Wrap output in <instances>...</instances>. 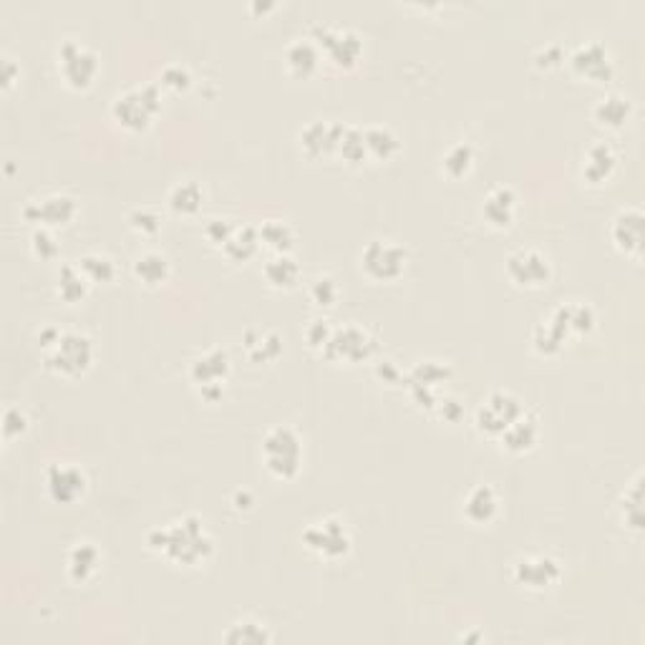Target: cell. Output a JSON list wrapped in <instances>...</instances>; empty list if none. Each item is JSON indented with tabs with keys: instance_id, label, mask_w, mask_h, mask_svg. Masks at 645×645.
<instances>
[{
	"instance_id": "cell-44",
	"label": "cell",
	"mask_w": 645,
	"mask_h": 645,
	"mask_svg": "<svg viewBox=\"0 0 645 645\" xmlns=\"http://www.w3.org/2000/svg\"><path fill=\"white\" fill-rule=\"evenodd\" d=\"M157 84L162 86V89L172 91V94H182V91H187L189 86H192V71H189V66H184V63L172 61L159 71Z\"/></svg>"
},
{
	"instance_id": "cell-51",
	"label": "cell",
	"mask_w": 645,
	"mask_h": 645,
	"mask_svg": "<svg viewBox=\"0 0 645 645\" xmlns=\"http://www.w3.org/2000/svg\"><path fill=\"white\" fill-rule=\"evenodd\" d=\"M18 76H21V66H18L16 58L8 56V53H0V89L11 91Z\"/></svg>"
},
{
	"instance_id": "cell-22",
	"label": "cell",
	"mask_w": 645,
	"mask_h": 645,
	"mask_svg": "<svg viewBox=\"0 0 645 645\" xmlns=\"http://www.w3.org/2000/svg\"><path fill=\"white\" fill-rule=\"evenodd\" d=\"M497 441L509 454H525V451L535 449V444L540 441V416L525 409L499 434Z\"/></svg>"
},
{
	"instance_id": "cell-21",
	"label": "cell",
	"mask_w": 645,
	"mask_h": 645,
	"mask_svg": "<svg viewBox=\"0 0 645 645\" xmlns=\"http://www.w3.org/2000/svg\"><path fill=\"white\" fill-rule=\"evenodd\" d=\"M618 162V149H615L608 139H598V142H593L585 149L580 172H583L585 182L593 184V187H600V184H605L613 177L615 169H618Z\"/></svg>"
},
{
	"instance_id": "cell-15",
	"label": "cell",
	"mask_w": 645,
	"mask_h": 645,
	"mask_svg": "<svg viewBox=\"0 0 645 645\" xmlns=\"http://www.w3.org/2000/svg\"><path fill=\"white\" fill-rule=\"evenodd\" d=\"M23 220L31 227H48V230H58L74 222L79 215V202L69 192H46V195L31 197L21 210Z\"/></svg>"
},
{
	"instance_id": "cell-30",
	"label": "cell",
	"mask_w": 645,
	"mask_h": 645,
	"mask_svg": "<svg viewBox=\"0 0 645 645\" xmlns=\"http://www.w3.org/2000/svg\"><path fill=\"white\" fill-rule=\"evenodd\" d=\"M205 205V189L197 179H179L169 187L167 207L179 217H195Z\"/></svg>"
},
{
	"instance_id": "cell-35",
	"label": "cell",
	"mask_w": 645,
	"mask_h": 645,
	"mask_svg": "<svg viewBox=\"0 0 645 645\" xmlns=\"http://www.w3.org/2000/svg\"><path fill=\"white\" fill-rule=\"evenodd\" d=\"M222 640L230 645H268L273 643V633L263 620L240 618L230 623V628L222 633Z\"/></svg>"
},
{
	"instance_id": "cell-43",
	"label": "cell",
	"mask_w": 645,
	"mask_h": 645,
	"mask_svg": "<svg viewBox=\"0 0 645 645\" xmlns=\"http://www.w3.org/2000/svg\"><path fill=\"white\" fill-rule=\"evenodd\" d=\"M126 225H129L132 232H137L139 237H154L162 230V215L154 207H134L126 215Z\"/></svg>"
},
{
	"instance_id": "cell-48",
	"label": "cell",
	"mask_w": 645,
	"mask_h": 645,
	"mask_svg": "<svg viewBox=\"0 0 645 645\" xmlns=\"http://www.w3.org/2000/svg\"><path fill=\"white\" fill-rule=\"evenodd\" d=\"M431 414H434L436 419L446 421V424H457V421H462V416H464V404L459 396L441 391L439 401H436V406Z\"/></svg>"
},
{
	"instance_id": "cell-28",
	"label": "cell",
	"mask_w": 645,
	"mask_h": 645,
	"mask_svg": "<svg viewBox=\"0 0 645 645\" xmlns=\"http://www.w3.org/2000/svg\"><path fill=\"white\" fill-rule=\"evenodd\" d=\"M132 275L147 288H159L172 275V260L162 250H142L134 255Z\"/></svg>"
},
{
	"instance_id": "cell-42",
	"label": "cell",
	"mask_w": 645,
	"mask_h": 645,
	"mask_svg": "<svg viewBox=\"0 0 645 645\" xmlns=\"http://www.w3.org/2000/svg\"><path fill=\"white\" fill-rule=\"evenodd\" d=\"M308 298L315 308L328 310V308H333L338 300H341V285H338V280L333 278V275L320 273V275H315V278H310Z\"/></svg>"
},
{
	"instance_id": "cell-26",
	"label": "cell",
	"mask_w": 645,
	"mask_h": 645,
	"mask_svg": "<svg viewBox=\"0 0 645 645\" xmlns=\"http://www.w3.org/2000/svg\"><path fill=\"white\" fill-rule=\"evenodd\" d=\"M240 346L252 363H273L283 356V336L275 328L250 326L242 333Z\"/></svg>"
},
{
	"instance_id": "cell-52",
	"label": "cell",
	"mask_w": 645,
	"mask_h": 645,
	"mask_svg": "<svg viewBox=\"0 0 645 645\" xmlns=\"http://www.w3.org/2000/svg\"><path fill=\"white\" fill-rule=\"evenodd\" d=\"M562 58H565V53H562L560 43H547V46H542L540 51L535 53V63L540 66V69H550V66H557Z\"/></svg>"
},
{
	"instance_id": "cell-11",
	"label": "cell",
	"mask_w": 645,
	"mask_h": 645,
	"mask_svg": "<svg viewBox=\"0 0 645 645\" xmlns=\"http://www.w3.org/2000/svg\"><path fill=\"white\" fill-rule=\"evenodd\" d=\"M56 61L63 84L76 91L89 89L96 76H99V56H96V51L76 41V38H66V41L58 43Z\"/></svg>"
},
{
	"instance_id": "cell-7",
	"label": "cell",
	"mask_w": 645,
	"mask_h": 645,
	"mask_svg": "<svg viewBox=\"0 0 645 645\" xmlns=\"http://www.w3.org/2000/svg\"><path fill=\"white\" fill-rule=\"evenodd\" d=\"M454 376V368L446 361H436V358H424V361H416L409 371L404 373V386L409 391L411 401H414L419 409L434 411L436 401H439L441 391H444V383Z\"/></svg>"
},
{
	"instance_id": "cell-32",
	"label": "cell",
	"mask_w": 645,
	"mask_h": 645,
	"mask_svg": "<svg viewBox=\"0 0 645 645\" xmlns=\"http://www.w3.org/2000/svg\"><path fill=\"white\" fill-rule=\"evenodd\" d=\"M618 512L628 530H633L635 535L643 532V472L625 484V492L618 499Z\"/></svg>"
},
{
	"instance_id": "cell-4",
	"label": "cell",
	"mask_w": 645,
	"mask_h": 645,
	"mask_svg": "<svg viewBox=\"0 0 645 645\" xmlns=\"http://www.w3.org/2000/svg\"><path fill=\"white\" fill-rule=\"evenodd\" d=\"M96 356L94 338L84 331H76V328H69L56 336V341L51 346L43 348V366L48 371L58 373V376L76 378L84 376L91 368Z\"/></svg>"
},
{
	"instance_id": "cell-34",
	"label": "cell",
	"mask_w": 645,
	"mask_h": 645,
	"mask_svg": "<svg viewBox=\"0 0 645 645\" xmlns=\"http://www.w3.org/2000/svg\"><path fill=\"white\" fill-rule=\"evenodd\" d=\"M260 232H257V227L252 225H237L235 232L230 235V240L222 245V252H225V257L230 260V263H247V260H252V257L257 255V250H260Z\"/></svg>"
},
{
	"instance_id": "cell-24",
	"label": "cell",
	"mask_w": 645,
	"mask_h": 645,
	"mask_svg": "<svg viewBox=\"0 0 645 645\" xmlns=\"http://www.w3.org/2000/svg\"><path fill=\"white\" fill-rule=\"evenodd\" d=\"M517 192L507 184H497L484 195L482 200V217L494 230H507L517 217Z\"/></svg>"
},
{
	"instance_id": "cell-13",
	"label": "cell",
	"mask_w": 645,
	"mask_h": 645,
	"mask_svg": "<svg viewBox=\"0 0 645 645\" xmlns=\"http://www.w3.org/2000/svg\"><path fill=\"white\" fill-rule=\"evenodd\" d=\"M504 273L509 283L525 290L545 288L552 280V260L545 250L535 245L517 247L504 260Z\"/></svg>"
},
{
	"instance_id": "cell-9",
	"label": "cell",
	"mask_w": 645,
	"mask_h": 645,
	"mask_svg": "<svg viewBox=\"0 0 645 645\" xmlns=\"http://www.w3.org/2000/svg\"><path fill=\"white\" fill-rule=\"evenodd\" d=\"M525 401L507 389H494L482 399V404L474 411V429L487 439H499L504 429L512 424L517 416L525 411Z\"/></svg>"
},
{
	"instance_id": "cell-29",
	"label": "cell",
	"mask_w": 645,
	"mask_h": 645,
	"mask_svg": "<svg viewBox=\"0 0 645 645\" xmlns=\"http://www.w3.org/2000/svg\"><path fill=\"white\" fill-rule=\"evenodd\" d=\"M320 58H323V53L315 46L313 38H293V41L285 46V66H288L290 74L298 76V79L313 76L320 66Z\"/></svg>"
},
{
	"instance_id": "cell-12",
	"label": "cell",
	"mask_w": 645,
	"mask_h": 645,
	"mask_svg": "<svg viewBox=\"0 0 645 645\" xmlns=\"http://www.w3.org/2000/svg\"><path fill=\"white\" fill-rule=\"evenodd\" d=\"M310 38L320 48L323 56L338 69H353L363 56V38L353 28L328 26V23H313Z\"/></svg>"
},
{
	"instance_id": "cell-37",
	"label": "cell",
	"mask_w": 645,
	"mask_h": 645,
	"mask_svg": "<svg viewBox=\"0 0 645 645\" xmlns=\"http://www.w3.org/2000/svg\"><path fill=\"white\" fill-rule=\"evenodd\" d=\"M91 283L76 263H63L56 273V293L63 303H81L89 295Z\"/></svg>"
},
{
	"instance_id": "cell-2",
	"label": "cell",
	"mask_w": 645,
	"mask_h": 645,
	"mask_svg": "<svg viewBox=\"0 0 645 645\" xmlns=\"http://www.w3.org/2000/svg\"><path fill=\"white\" fill-rule=\"evenodd\" d=\"M111 119L126 129V132H147L152 126L154 116L162 111V86L157 81H149V84L132 86V89L119 91V94L111 99Z\"/></svg>"
},
{
	"instance_id": "cell-38",
	"label": "cell",
	"mask_w": 645,
	"mask_h": 645,
	"mask_svg": "<svg viewBox=\"0 0 645 645\" xmlns=\"http://www.w3.org/2000/svg\"><path fill=\"white\" fill-rule=\"evenodd\" d=\"M474 162H477V152H474L472 144L454 142L441 154V172L449 179H462L472 172Z\"/></svg>"
},
{
	"instance_id": "cell-25",
	"label": "cell",
	"mask_w": 645,
	"mask_h": 645,
	"mask_svg": "<svg viewBox=\"0 0 645 645\" xmlns=\"http://www.w3.org/2000/svg\"><path fill=\"white\" fill-rule=\"evenodd\" d=\"M101 562H104V555H101L99 545L91 540H79L66 552V575H69L74 583L84 585L99 575Z\"/></svg>"
},
{
	"instance_id": "cell-17",
	"label": "cell",
	"mask_w": 645,
	"mask_h": 645,
	"mask_svg": "<svg viewBox=\"0 0 645 645\" xmlns=\"http://www.w3.org/2000/svg\"><path fill=\"white\" fill-rule=\"evenodd\" d=\"M43 484H46V492L53 502L71 504L84 497L86 489H89V477L79 464L53 462L46 467Z\"/></svg>"
},
{
	"instance_id": "cell-41",
	"label": "cell",
	"mask_w": 645,
	"mask_h": 645,
	"mask_svg": "<svg viewBox=\"0 0 645 645\" xmlns=\"http://www.w3.org/2000/svg\"><path fill=\"white\" fill-rule=\"evenodd\" d=\"M336 154L343 159V162L353 164V167H358V164L366 162L368 152H366V142H363L361 126L343 124V134H341V139H338Z\"/></svg>"
},
{
	"instance_id": "cell-53",
	"label": "cell",
	"mask_w": 645,
	"mask_h": 645,
	"mask_svg": "<svg viewBox=\"0 0 645 645\" xmlns=\"http://www.w3.org/2000/svg\"><path fill=\"white\" fill-rule=\"evenodd\" d=\"M273 8H275V0H250L247 11H250L252 16H268Z\"/></svg>"
},
{
	"instance_id": "cell-45",
	"label": "cell",
	"mask_w": 645,
	"mask_h": 645,
	"mask_svg": "<svg viewBox=\"0 0 645 645\" xmlns=\"http://www.w3.org/2000/svg\"><path fill=\"white\" fill-rule=\"evenodd\" d=\"M333 328L336 326L328 318H310L303 328V338L308 343V348H313V351H318L323 356V351H326L328 341L333 336Z\"/></svg>"
},
{
	"instance_id": "cell-6",
	"label": "cell",
	"mask_w": 645,
	"mask_h": 645,
	"mask_svg": "<svg viewBox=\"0 0 645 645\" xmlns=\"http://www.w3.org/2000/svg\"><path fill=\"white\" fill-rule=\"evenodd\" d=\"M409 268V250L389 237H376L361 250V270L373 283H394Z\"/></svg>"
},
{
	"instance_id": "cell-36",
	"label": "cell",
	"mask_w": 645,
	"mask_h": 645,
	"mask_svg": "<svg viewBox=\"0 0 645 645\" xmlns=\"http://www.w3.org/2000/svg\"><path fill=\"white\" fill-rule=\"evenodd\" d=\"M530 343H532V351L550 358V356H557V353H560L570 341H567V336L562 333V328L557 326L555 320H552L550 315H545V318L537 320L535 328H532Z\"/></svg>"
},
{
	"instance_id": "cell-50",
	"label": "cell",
	"mask_w": 645,
	"mask_h": 645,
	"mask_svg": "<svg viewBox=\"0 0 645 645\" xmlns=\"http://www.w3.org/2000/svg\"><path fill=\"white\" fill-rule=\"evenodd\" d=\"M404 373L406 371H401L399 363L391 361V358H378L376 366H373V376L381 383H386V386H399V383H404Z\"/></svg>"
},
{
	"instance_id": "cell-18",
	"label": "cell",
	"mask_w": 645,
	"mask_h": 645,
	"mask_svg": "<svg viewBox=\"0 0 645 645\" xmlns=\"http://www.w3.org/2000/svg\"><path fill=\"white\" fill-rule=\"evenodd\" d=\"M643 225L645 215L640 207H623V210L615 212L613 222H610V240H613L615 250L640 260V255H643Z\"/></svg>"
},
{
	"instance_id": "cell-31",
	"label": "cell",
	"mask_w": 645,
	"mask_h": 645,
	"mask_svg": "<svg viewBox=\"0 0 645 645\" xmlns=\"http://www.w3.org/2000/svg\"><path fill=\"white\" fill-rule=\"evenodd\" d=\"M263 278L270 288L290 290L300 280V263L293 252H273L263 265Z\"/></svg>"
},
{
	"instance_id": "cell-10",
	"label": "cell",
	"mask_w": 645,
	"mask_h": 645,
	"mask_svg": "<svg viewBox=\"0 0 645 645\" xmlns=\"http://www.w3.org/2000/svg\"><path fill=\"white\" fill-rule=\"evenodd\" d=\"M378 341L366 326L358 323H346V326L333 328V336L328 341L323 358L333 363H348V366H358L376 356Z\"/></svg>"
},
{
	"instance_id": "cell-27",
	"label": "cell",
	"mask_w": 645,
	"mask_h": 645,
	"mask_svg": "<svg viewBox=\"0 0 645 645\" xmlns=\"http://www.w3.org/2000/svg\"><path fill=\"white\" fill-rule=\"evenodd\" d=\"M593 121L600 126V129H608V132H620L635 114V106L628 96L618 94V91H610V94L600 96L593 104Z\"/></svg>"
},
{
	"instance_id": "cell-14",
	"label": "cell",
	"mask_w": 645,
	"mask_h": 645,
	"mask_svg": "<svg viewBox=\"0 0 645 645\" xmlns=\"http://www.w3.org/2000/svg\"><path fill=\"white\" fill-rule=\"evenodd\" d=\"M562 580V562L550 552H530L512 562V583L527 593H547Z\"/></svg>"
},
{
	"instance_id": "cell-39",
	"label": "cell",
	"mask_w": 645,
	"mask_h": 645,
	"mask_svg": "<svg viewBox=\"0 0 645 645\" xmlns=\"http://www.w3.org/2000/svg\"><path fill=\"white\" fill-rule=\"evenodd\" d=\"M257 232H260V242H263L270 252H293L295 230L290 222L270 217V220H265L263 225L257 227Z\"/></svg>"
},
{
	"instance_id": "cell-46",
	"label": "cell",
	"mask_w": 645,
	"mask_h": 645,
	"mask_svg": "<svg viewBox=\"0 0 645 645\" xmlns=\"http://www.w3.org/2000/svg\"><path fill=\"white\" fill-rule=\"evenodd\" d=\"M28 240H31V252L38 260H56L58 252H61L56 232L48 230V227H33Z\"/></svg>"
},
{
	"instance_id": "cell-23",
	"label": "cell",
	"mask_w": 645,
	"mask_h": 645,
	"mask_svg": "<svg viewBox=\"0 0 645 645\" xmlns=\"http://www.w3.org/2000/svg\"><path fill=\"white\" fill-rule=\"evenodd\" d=\"M499 492L487 482H479L467 489L462 499L464 520L472 525H489L499 514Z\"/></svg>"
},
{
	"instance_id": "cell-16",
	"label": "cell",
	"mask_w": 645,
	"mask_h": 645,
	"mask_svg": "<svg viewBox=\"0 0 645 645\" xmlns=\"http://www.w3.org/2000/svg\"><path fill=\"white\" fill-rule=\"evenodd\" d=\"M567 63H570L572 74L593 81V84H608L615 76V61L610 56V48L598 38L577 43L567 56Z\"/></svg>"
},
{
	"instance_id": "cell-5",
	"label": "cell",
	"mask_w": 645,
	"mask_h": 645,
	"mask_svg": "<svg viewBox=\"0 0 645 645\" xmlns=\"http://www.w3.org/2000/svg\"><path fill=\"white\" fill-rule=\"evenodd\" d=\"M232 373V358L222 346H212L207 351L197 353L187 366L189 381L205 401H220L225 394V383Z\"/></svg>"
},
{
	"instance_id": "cell-19",
	"label": "cell",
	"mask_w": 645,
	"mask_h": 645,
	"mask_svg": "<svg viewBox=\"0 0 645 645\" xmlns=\"http://www.w3.org/2000/svg\"><path fill=\"white\" fill-rule=\"evenodd\" d=\"M547 315L562 328L567 341L588 336V333L595 331V323H598V313L585 300H562Z\"/></svg>"
},
{
	"instance_id": "cell-8",
	"label": "cell",
	"mask_w": 645,
	"mask_h": 645,
	"mask_svg": "<svg viewBox=\"0 0 645 645\" xmlns=\"http://www.w3.org/2000/svg\"><path fill=\"white\" fill-rule=\"evenodd\" d=\"M300 540H303L305 550L323 557V560H341L353 547L351 530L336 514H328V517H320V520L305 525Z\"/></svg>"
},
{
	"instance_id": "cell-20",
	"label": "cell",
	"mask_w": 645,
	"mask_h": 645,
	"mask_svg": "<svg viewBox=\"0 0 645 645\" xmlns=\"http://www.w3.org/2000/svg\"><path fill=\"white\" fill-rule=\"evenodd\" d=\"M341 134L343 121L313 119L300 129V149L313 159L328 157V154H336Z\"/></svg>"
},
{
	"instance_id": "cell-3",
	"label": "cell",
	"mask_w": 645,
	"mask_h": 645,
	"mask_svg": "<svg viewBox=\"0 0 645 645\" xmlns=\"http://www.w3.org/2000/svg\"><path fill=\"white\" fill-rule=\"evenodd\" d=\"M260 457H263L265 469L275 479L298 477L305 457L303 436L290 424L270 426L263 436V444H260Z\"/></svg>"
},
{
	"instance_id": "cell-1",
	"label": "cell",
	"mask_w": 645,
	"mask_h": 645,
	"mask_svg": "<svg viewBox=\"0 0 645 645\" xmlns=\"http://www.w3.org/2000/svg\"><path fill=\"white\" fill-rule=\"evenodd\" d=\"M147 547L179 567L205 565L215 555V537L200 514L189 512L147 532Z\"/></svg>"
},
{
	"instance_id": "cell-49",
	"label": "cell",
	"mask_w": 645,
	"mask_h": 645,
	"mask_svg": "<svg viewBox=\"0 0 645 645\" xmlns=\"http://www.w3.org/2000/svg\"><path fill=\"white\" fill-rule=\"evenodd\" d=\"M237 222L230 220V217H210V220L205 222V237L207 242H212L215 247H222L227 240H230V235L235 232Z\"/></svg>"
},
{
	"instance_id": "cell-40",
	"label": "cell",
	"mask_w": 645,
	"mask_h": 645,
	"mask_svg": "<svg viewBox=\"0 0 645 645\" xmlns=\"http://www.w3.org/2000/svg\"><path fill=\"white\" fill-rule=\"evenodd\" d=\"M76 265H79L81 273L86 275V280H89L91 285H106L116 278V263L106 252H84V255L76 260Z\"/></svg>"
},
{
	"instance_id": "cell-33",
	"label": "cell",
	"mask_w": 645,
	"mask_h": 645,
	"mask_svg": "<svg viewBox=\"0 0 645 645\" xmlns=\"http://www.w3.org/2000/svg\"><path fill=\"white\" fill-rule=\"evenodd\" d=\"M363 142H366L368 159H373V162H389L401 149V139L396 137L394 129L383 124L366 126L363 129Z\"/></svg>"
},
{
	"instance_id": "cell-54",
	"label": "cell",
	"mask_w": 645,
	"mask_h": 645,
	"mask_svg": "<svg viewBox=\"0 0 645 645\" xmlns=\"http://www.w3.org/2000/svg\"><path fill=\"white\" fill-rule=\"evenodd\" d=\"M232 504H235V509H250L252 494L247 492V489H240V492H235V497H232Z\"/></svg>"
},
{
	"instance_id": "cell-47",
	"label": "cell",
	"mask_w": 645,
	"mask_h": 645,
	"mask_svg": "<svg viewBox=\"0 0 645 645\" xmlns=\"http://www.w3.org/2000/svg\"><path fill=\"white\" fill-rule=\"evenodd\" d=\"M28 429V414L21 406H6L3 409V419H0V431H3V441H11L16 436L26 434Z\"/></svg>"
}]
</instances>
